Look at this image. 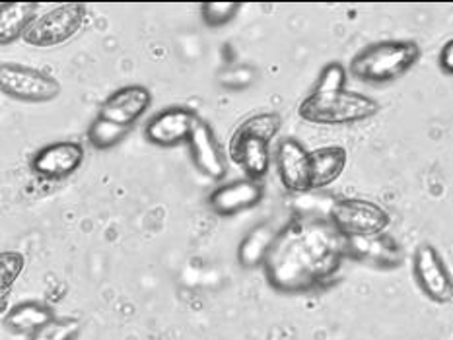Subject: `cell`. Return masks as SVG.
I'll return each instance as SVG.
<instances>
[{
	"mask_svg": "<svg viewBox=\"0 0 453 340\" xmlns=\"http://www.w3.org/2000/svg\"><path fill=\"white\" fill-rule=\"evenodd\" d=\"M277 171L284 189L292 194H303L311 191V160L310 152L305 146L294 139V136H284L277 144Z\"/></svg>",
	"mask_w": 453,
	"mask_h": 340,
	"instance_id": "10",
	"label": "cell"
},
{
	"mask_svg": "<svg viewBox=\"0 0 453 340\" xmlns=\"http://www.w3.org/2000/svg\"><path fill=\"white\" fill-rule=\"evenodd\" d=\"M378 111L380 103L376 100L350 90L333 94L311 92L298 105L300 119L319 126L357 125L372 119Z\"/></svg>",
	"mask_w": 453,
	"mask_h": 340,
	"instance_id": "4",
	"label": "cell"
},
{
	"mask_svg": "<svg viewBox=\"0 0 453 340\" xmlns=\"http://www.w3.org/2000/svg\"><path fill=\"white\" fill-rule=\"evenodd\" d=\"M329 222L344 238L383 233L391 226V214L378 202L358 197L334 199Z\"/></svg>",
	"mask_w": 453,
	"mask_h": 340,
	"instance_id": "5",
	"label": "cell"
},
{
	"mask_svg": "<svg viewBox=\"0 0 453 340\" xmlns=\"http://www.w3.org/2000/svg\"><path fill=\"white\" fill-rule=\"evenodd\" d=\"M311 160V191L325 189L337 181L349 162V152L344 146L331 144L310 152Z\"/></svg>",
	"mask_w": 453,
	"mask_h": 340,
	"instance_id": "16",
	"label": "cell"
},
{
	"mask_svg": "<svg viewBox=\"0 0 453 340\" xmlns=\"http://www.w3.org/2000/svg\"><path fill=\"white\" fill-rule=\"evenodd\" d=\"M26 257L19 251H3L0 255V278H3V290L6 291L10 284H14V280L19 276V272L24 270Z\"/></svg>",
	"mask_w": 453,
	"mask_h": 340,
	"instance_id": "25",
	"label": "cell"
},
{
	"mask_svg": "<svg viewBox=\"0 0 453 340\" xmlns=\"http://www.w3.org/2000/svg\"><path fill=\"white\" fill-rule=\"evenodd\" d=\"M129 132L131 126L117 125L97 115L96 121L90 125V129H88V140H90V144L97 150H110L113 146L119 144Z\"/></svg>",
	"mask_w": 453,
	"mask_h": 340,
	"instance_id": "20",
	"label": "cell"
},
{
	"mask_svg": "<svg viewBox=\"0 0 453 340\" xmlns=\"http://www.w3.org/2000/svg\"><path fill=\"white\" fill-rule=\"evenodd\" d=\"M282 126L279 113H259L245 119L230 139V160L240 165L250 179L263 181L271 170V142Z\"/></svg>",
	"mask_w": 453,
	"mask_h": 340,
	"instance_id": "2",
	"label": "cell"
},
{
	"mask_svg": "<svg viewBox=\"0 0 453 340\" xmlns=\"http://www.w3.org/2000/svg\"><path fill=\"white\" fill-rule=\"evenodd\" d=\"M420 47L409 39H388L372 43L354 55L350 74L368 84H388L405 76L418 63Z\"/></svg>",
	"mask_w": 453,
	"mask_h": 340,
	"instance_id": "3",
	"label": "cell"
},
{
	"mask_svg": "<svg viewBox=\"0 0 453 340\" xmlns=\"http://www.w3.org/2000/svg\"><path fill=\"white\" fill-rule=\"evenodd\" d=\"M0 86L6 95L32 103L53 102L63 90L55 76L16 63H4L0 66Z\"/></svg>",
	"mask_w": 453,
	"mask_h": 340,
	"instance_id": "7",
	"label": "cell"
},
{
	"mask_svg": "<svg viewBox=\"0 0 453 340\" xmlns=\"http://www.w3.org/2000/svg\"><path fill=\"white\" fill-rule=\"evenodd\" d=\"M265 187L261 181L250 178L235 179L232 183H224L219 189H214L209 197V207L219 216H235L243 210H250L263 200Z\"/></svg>",
	"mask_w": 453,
	"mask_h": 340,
	"instance_id": "13",
	"label": "cell"
},
{
	"mask_svg": "<svg viewBox=\"0 0 453 340\" xmlns=\"http://www.w3.org/2000/svg\"><path fill=\"white\" fill-rule=\"evenodd\" d=\"M255 78H257V72H255L253 66L248 64H235L226 68L219 74V82L226 90H232V92H240L245 90V87H250Z\"/></svg>",
	"mask_w": 453,
	"mask_h": 340,
	"instance_id": "24",
	"label": "cell"
},
{
	"mask_svg": "<svg viewBox=\"0 0 453 340\" xmlns=\"http://www.w3.org/2000/svg\"><path fill=\"white\" fill-rule=\"evenodd\" d=\"M81 321L73 317H63V319H53L51 323H47L29 336V340H76L81 335Z\"/></svg>",
	"mask_w": 453,
	"mask_h": 340,
	"instance_id": "21",
	"label": "cell"
},
{
	"mask_svg": "<svg viewBox=\"0 0 453 340\" xmlns=\"http://www.w3.org/2000/svg\"><path fill=\"white\" fill-rule=\"evenodd\" d=\"M240 8L242 3H204L201 4V16L206 26L219 29L228 26L232 19L238 16Z\"/></svg>",
	"mask_w": 453,
	"mask_h": 340,
	"instance_id": "22",
	"label": "cell"
},
{
	"mask_svg": "<svg viewBox=\"0 0 453 340\" xmlns=\"http://www.w3.org/2000/svg\"><path fill=\"white\" fill-rule=\"evenodd\" d=\"M280 228L282 226H279V223L273 220L257 223V226L242 239L238 247V259L242 265L248 268L263 267L274 246V241L279 238Z\"/></svg>",
	"mask_w": 453,
	"mask_h": 340,
	"instance_id": "17",
	"label": "cell"
},
{
	"mask_svg": "<svg viewBox=\"0 0 453 340\" xmlns=\"http://www.w3.org/2000/svg\"><path fill=\"white\" fill-rule=\"evenodd\" d=\"M412 275L422 294L436 304L453 299V276L444 257L432 243H420L412 253Z\"/></svg>",
	"mask_w": 453,
	"mask_h": 340,
	"instance_id": "8",
	"label": "cell"
},
{
	"mask_svg": "<svg viewBox=\"0 0 453 340\" xmlns=\"http://www.w3.org/2000/svg\"><path fill=\"white\" fill-rule=\"evenodd\" d=\"M438 63H440L441 72L448 74V76H453V37L448 39L444 47H441Z\"/></svg>",
	"mask_w": 453,
	"mask_h": 340,
	"instance_id": "26",
	"label": "cell"
},
{
	"mask_svg": "<svg viewBox=\"0 0 453 340\" xmlns=\"http://www.w3.org/2000/svg\"><path fill=\"white\" fill-rule=\"evenodd\" d=\"M342 90H347V68L337 61L325 64L323 71L319 72L318 84H315L313 92L333 94V92H342Z\"/></svg>",
	"mask_w": 453,
	"mask_h": 340,
	"instance_id": "23",
	"label": "cell"
},
{
	"mask_svg": "<svg viewBox=\"0 0 453 340\" xmlns=\"http://www.w3.org/2000/svg\"><path fill=\"white\" fill-rule=\"evenodd\" d=\"M82 144L63 140L43 146L32 158V170L47 181H61L81 170L84 162Z\"/></svg>",
	"mask_w": 453,
	"mask_h": 340,
	"instance_id": "11",
	"label": "cell"
},
{
	"mask_svg": "<svg viewBox=\"0 0 453 340\" xmlns=\"http://www.w3.org/2000/svg\"><path fill=\"white\" fill-rule=\"evenodd\" d=\"M55 319L53 309L39 304V301H24L18 304L6 317V325L14 330V333H27L34 335L39 329L51 323Z\"/></svg>",
	"mask_w": 453,
	"mask_h": 340,
	"instance_id": "19",
	"label": "cell"
},
{
	"mask_svg": "<svg viewBox=\"0 0 453 340\" xmlns=\"http://www.w3.org/2000/svg\"><path fill=\"white\" fill-rule=\"evenodd\" d=\"M189 148H191V158L195 168L199 170L204 178L212 181H222L226 175H228V162H226V155L222 154L219 140H216V134L211 129V125L199 119L195 125L189 139Z\"/></svg>",
	"mask_w": 453,
	"mask_h": 340,
	"instance_id": "15",
	"label": "cell"
},
{
	"mask_svg": "<svg viewBox=\"0 0 453 340\" xmlns=\"http://www.w3.org/2000/svg\"><path fill=\"white\" fill-rule=\"evenodd\" d=\"M347 259V238L329 220L294 214L282 223L263 268L274 290L303 294L329 284Z\"/></svg>",
	"mask_w": 453,
	"mask_h": 340,
	"instance_id": "1",
	"label": "cell"
},
{
	"mask_svg": "<svg viewBox=\"0 0 453 340\" xmlns=\"http://www.w3.org/2000/svg\"><path fill=\"white\" fill-rule=\"evenodd\" d=\"M347 255L376 268H397L405 259L401 243L386 231L347 238Z\"/></svg>",
	"mask_w": 453,
	"mask_h": 340,
	"instance_id": "12",
	"label": "cell"
},
{
	"mask_svg": "<svg viewBox=\"0 0 453 340\" xmlns=\"http://www.w3.org/2000/svg\"><path fill=\"white\" fill-rule=\"evenodd\" d=\"M88 10L81 3H68L37 16L27 27L24 42L32 47H57L73 39L86 24Z\"/></svg>",
	"mask_w": 453,
	"mask_h": 340,
	"instance_id": "6",
	"label": "cell"
},
{
	"mask_svg": "<svg viewBox=\"0 0 453 340\" xmlns=\"http://www.w3.org/2000/svg\"><path fill=\"white\" fill-rule=\"evenodd\" d=\"M201 117L189 105H172L167 110L156 113L144 126L146 140L160 146V148H173L183 142H189L191 132Z\"/></svg>",
	"mask_w": 453,
	"mask_h": 340,
	"instance_id": "9",
	"label": "cell"
},
{
	"mask_svg": "<svg viewBox=\"0 0 453 340\" xmlns=\"http://www.w3.org/2000/svg\"><path fill=\"white\" fill-rule=\"evenodd\" d=\"M152 92L146 86L131 84L115 90L100 107V117L123 126H133L150 110Z\"/></svg>",
	"mask_w": 453,
	"mask_h": 340,
	"instance_id": "14",
	"label": "cell"
},
{
	"mask_svg": "<svg viewBox=\"0 0 453 340\" xmlns=\"http://www.w3.org/2000/svg\"><path fill=\"white\" fill-rule=\"evenodd\" d=\"M37 3H0V43L8 45L26 35L37 16Z\"/></svg>",
	"mask_w": 453,
	"mask_h": 340,
	"instance_id": "18",
	"label": "cell"
}]
</instances>
